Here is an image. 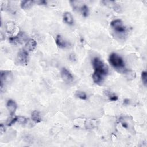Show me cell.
<instances>
[{"instance_id":"1","label":"cell","mask_w":147,"mask_h":147,"mask_svg":"<svg viewBox=\"0 0 147 147\" xmlns=\"http://www.w3.org/2000/svg\"><path fill=\"white\" fill-rule=\"evenodd\" d=\"M94 72L92 75L94 82L97 84H101L109 74L108 66L98 58H94L92 61Z\"/></svg>"},{"instance_id":"2","label":"cell","mask_w":147,"mask_h":147,"mask_svg":"<svg viewBox=\"0 0 147 147\" xmlns=\"http://www.w3.org/2000/svg\"><path fill=\"white\" fill-rule=\"evenodd\" d=\"M109 62L110 65L118 71H123L124 73L125 70V62L122 58L116 53H112L110 55Z\"/></svg>"},{"instance_id":"3","label":"cell","mask_w":147,"mask_h":147,"mask_svg":"<svg viewBox=\"0 0 147 147\" xmlns=\"http://www.w3.org/2000/svg\"><path fill=\"white\" fill-rule=\"evenodd\" d=\"M13 79V75L10 71H1L0 74V81H1V85H0V89L2 92H4L6 91L7 86L9 83H11Z\"/></svg>"},{"instance_id":"4","label":"cell","mask_w":147,"mask_h":147,"mask_svg":"<svg viewBox=\"0 0 147 147\" xmlns=\"http://www.w3.org/2000/svg\"><path fill=\"white\" fill-rule=\"evenodd\" d=\"M9 41L14 45L21 44L28 41V36L24 32H20L16 36L10 37Z\"/></svg>"},{"instance_id":"5","label":"cell","mask_w":147,"mask_h":147,"mask_svg":"<svg viewBox=\"0 0 147 147\" xmlns=\"http://www.w3.org/2000/svg\"><path fill=\"white\" fill-rule=\"evenodd\" d=\"M17 64L21 66H27L29 62V54L25 50H20L17 55Z\"/></svg>"},{"instance_id":"6","label":"cell","mask_w":147,"mask_h":147,"mask_svg":"<svg viewBox=\"0 0 147 147\" xmlns=\"http://www.w3.org/2000/svg\"><path fill=\"white\" fill-rule=\"evenodd\" d=\"M111 27L117 33L123 34L126 32V27L124 26L122 21L120 19H116L112 21L110 23Z\"/></svg>"},{"instance_id":"7","label":"cell","mask_w":147,"mask_h":147,"mask_svg":"<svg viewBox=\"0 0 147 147\" xmlns=\"http://www.w3.org/2000/svg\"><path fill=\"white\" fill-rule=\"evenodd\" d=\"M61 77L62 79L66 83H71L74 80L73 75L66 68H63L62 69Z\"/></svg>"},{"instance_id":"8","label":"cell","mask_w":147,"mask_h":147,"mask_svg":"<svg viewBox=\"0 0 147 147\" xmlns=\"http://www.w3.org/2000/svg\"><path fill=\"white\" fill-rule=\"evenodd\" d=\"M7 107L9 112L10 115L11 116H13L17 108V105L15 101L12 100H8L7 103Z\"/></svg>"},{"instance_id":"9","label":"cell","mask_w":147,"mask_h":147,"mask_svg":"<svg viewBox=\"0 0 147 147\" xmlns=\"http://www.w3.org/2000/svg\"><path fill=\"white\" fill-rule=\"evenodd\" d=\"M37 47V43L35 40L33 39H29L25 44V48L27 51H33L35 50L36 47Z\"/></svg>"},{"instance_id":"10","label":"cell","mask_w":147,"mask_h":147,"mask_svg":"<svg viewBox=\"0 0 147 147\" xmlns=\"http://www.w3.org/2000/svg\"><path fill=\"white\" fill-rule=\"evenodd\" d=\"M55 43L57 46L61 48H65L67 47V41L62 37V36L58 35L55 39Z\"/></svg>"},{"instance_id":"11","label":"cell","mask_w":147,"mask_h":147,"mask_svg":"<svg viewBox=\"0 0 147 147\" xmlns=\"http://www.w3.org/2000/svg\"><path fill=\"white\" fill-rule=\"evenodd\" d=\"M63 19L64 21L69 25H73L74 23V18L70 12H65L63 14Z\"/></svg>"},{"instance_id":"12","label":"cell","mask_w":147,"mask_h":147,"mask_svg":"<svg viewBox=\"0 0 147 147\" xmlns=\"http://www.w3.org/2000/svg\"><path fill=\"white\" fill-rule=\"evenodd\" d=\"M16 26L15 23L13 22H8L6 24V30L7 31L11 34H13L16 31Z\"/></svg>"},{"instance_id":"13","label":"cell","mask_w":147,"mask_h":147,"mask_svg":"<svg viewBox=\"0 0 147 147\" xmlns=\"http://www.w3.org/2000/svg\"><path fill=\"white\" fill-rule=\"evenodd\" d=\"M31 118L36 124L40 123L41 122V118L40 116V114L37 110H35L32 113Z\"/></svg>"},{"instance_id":"14","label":"cell","mask_w":147,"mask_h":147,"mask_svg":"<svg viewBox=\"0 0 147 147\" xmlns=\"http://www.w3.org/2000/svg\"><path fill=\"white\" fill-rule=\"evenodd\" d=\"M35 3L33 1H23L20 4V7L23 9L27 10L30 9Z\"/></svg>"},{"instance_id":"15","label":"cell","mask_w":147,"mask_h":147,"mask_svg":"<svg viewBox=\"0 0 147 147\" xmlns=\"http://www.w3.org/2000/svg\"><path fill=\"white\" fill-rule=\"evenodd\" d=\"M105 94L108 96V97L109 98V99L110 101H116L118 100V98L117 96V95H116V94H113V93H111L110 91H105Z\"/></svg>"},{"instance_id":"16","label":"cell","mask_w":147,"mask_h":147,"mask_svg":"<svg viewBox=\"0 0 147 147\" xmlns=\"http://www.w3.org/2000/svg\"><path fill=\"white\" fill-rule=\"evenodd\" d=\"M75 96L78 98L82 100H86L87 98V94L85 92L82 91H78L75 93Z\"/></svg>"},{"instance_id":"17","label":"cell","mask_w":147,"mask_h":147,"mask_svg":"<svg viewBox=\"0 0 147 147\" xmlns=\"http://www.w3.org/2000/svg\"><path fill=\"white\" fill-rule=\"evenodd\" d=\"M124 73L126 75V77L128 80H133L136 78V73L133 71H125Z\"/></svg>"},{"instance_id":"18","label":"cell","mask_w":147,"mask_h":147,"mask_svg":"<svg viewBox=\"0 0 147 147\" xmlns=\"http://www.w3.org/2000/svg\"><path fill=\"white\" fill-rule=\"evenodd\" d=\"M80 11H81L82 15L84 17H88V16L89 15V9L87 5H83L81 8Z\"/></svg>"},{"instance_id":"19","label":"cell","mask_w":147,"mask_h":147,"mask_svg":"<svg viewBox=\"0 0 147 147\" xmlns=\"http://www.w3.org/2000/svg\"><path fill=\"white\" fill-rule=\"evenodd\" d=\"M141 80L144 86L146 87L147 85V73L145 71L141 73Z\"/></svg>"},{"instance_id":"20","label":"cell","mask_w":147,"mask_h":147,"mask_svg":"<svg viewBox=\"0 0 147 147\" xmlns=\"http://www.w3.org/2000/svg\"><path fill=\"white\" fill-rule=\"evenodd\" d=\"M28 120L27 119L24 117H18L17 118V122L21 124H25L27 122Z\"/></svg>"},{"instance_id":"21","label":"cell","mask_w":147,"mask_h":147,"mask_svg":"<svg viewBox=\"0 0 147 147\" xmlns=\"http://www.w3.org/2000/svg\"><path fill=\"white\" fill-rule=\"evenodd\" d=\"M69 59L70 61H71L72 62H75L76 61V55L73 54V53H71L70 55H69Z\"/></svg>"},{"instance_id":"22","label":"cell","mask_w":147,"mask_h":147,"mask_svg":"<svg viewBox=\"0 0 147 147\" xmlns=\"http://www.w3.org/2000/svg\"><path fill=\"white\" fill-rule=\"evenodd\" d=\"M5 128V126L3 125V124H2L1 125V127H0V130H1V134H3V133L4 132V129Z\"/></svg>"},{"instance_id":"23","label":"cell","mask_w":147,"mask_h":147,"mask_svg":"<svg viewBox=\"0 0 147 147\" xmlns=\"http://www.w3.org/2000/svg\"><path fill=\"white\" fill-rule=\"evenodd\" d=\"M124 104L125 105H128L129 104V100H128V99H126L124 101Z\"/></svg>"},{"instance_id":"24","label":"cell","mask_w":147,"mask_h":147,"mask_svg":"<svg viewBox=\"0 0 147 147\" xmlns=\"http://www.w3.org/2000/svg\"><path fill=\"white\" fill-rule=\"evenodd\" d=\"M122 125H123V126H124V128H128V125H127L126 123H123Z\"/></svg>"}]
</instances>
